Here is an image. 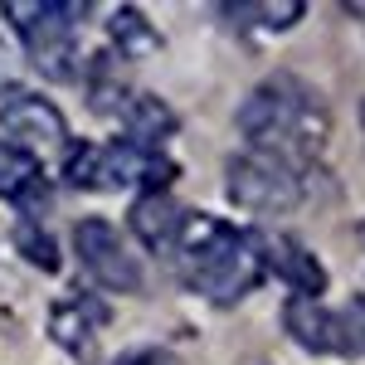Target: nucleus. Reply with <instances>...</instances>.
<instances>
[{
    "label": "nucleus",
    "mask_w": 365,
    "mask_h": 365,
    "mask_svg": "<svg viewBox=\"0 0 365 365\" xmlns=\"http://www.w3.org/2000/svg\"><path fill=\"white\" fill-rule=\"evenodd\" d=\"M341 317H346V331H351V346H356V356H365V297H351Z\"/></svg>",
    "instance_id": "19"
},
{
    "label": "nucleus",
    "mask_w": 365,
    "mask_h": 365,
    "mask_svg": "<svg viewBox=\"0 0 365 365\" xmlns=\"http://www.w3.org/2000/svg\"><path fill=\"white\" fill-rule=\"evenodd\" d=\"M225 190L244 215L273 220V215H292L307 200V180L287 161H273L263 151H239L225 166Z\"/></svg>",
    "instance_id": "4"
},
{
    "label": "nucleus",
    "mask_w": 365,
    "mask_h": 365,
    "mask_svg": "<svg viewBox=\"0 0 365 365\" xmlns=\"http://www.w3.org/2000/svg\"><path fill=\"white\" fill-rule=\"evenodd\" d=\"M15 249H20V258H25V263H34L39 273H58V249H54V239L34 225V220H20V225H15Z\"/></svg>",
    "instance_id": "18"
},
{
    "label": "nucleus",
    "mask_w": 365,
    "mask_h": 365,
    "mask_svg": "<svg viewBox=\"0 0 365 365\" xmlns=\"http://www.w3.org/2000/svg\"><path fill=\"white\" fill-rule=\"evenodd\" d=\"M73 249H78L83 273L98 282V287H108V292H137L141 287L137 253L127 249V239H122L108 220H83V225L73 229Z\"/></svg>",
    "instance_id": "5"
},
{
    "label": "nucleus",
    "mask_w": 365,
    "mask_h": 365,
    "mask_svg": "<svg viewBox=\"0 0 365 365\" xmlns=\"http://www.w3.org/2000/svg\"><path fill=\"white\" fill-rule=\"evenodd\" d=\"M239 365H273V361H268V356H244Z\"/></svg>",
    "instance_id": "21"
},
{
    "label": "nucleus",
    "mask_w": 365,
    "mask_h": 365,
    "mask_svg": "<svg viewBox=\"0 0 365 365\" xmlns=\"http://www.w3.org/2000/svg\"><path fill=\"white\" fill-rule=\"evenodd\" d=\"M108 29H113L117 54H127V58H141V54H151V49H161V34H156V25H151L141 10H132V5H122L113 20H108Z\"/></svg>",
    "instance_id": "17"
},
{
    "label": "nucleus",
    "mask_w": 365,
    "mask_h": 365,
    "mask_svg": "<svg viewBox=\"0 0 365 365\" xmlns=\"http://www.w3.org/2000/svg\"><path fill=\"white\" fill-rule=\"evenodd\" d=\"M0 200H10L20 210H44L49 205L44 166L29 151H20L15 141H0Z\"/></svg>",
    "instance_id": "9"
},
{
    "label": "nucleus",
    "mask_w": 365,
    "mask_h": 365,
    "mask_svg": "<svg viewBox=\"0 0 365 365\" xmlns=\"http://www.w3.org/2000/svg\"><path fill=\"white\" fill-rule=\"evenodd\" d=\"M282 327H287V336L297 341L302 351H312V356H356L351 331H346V317L331 312L322 297H287Z\"/></svg>",
    "instance_id": "7"
},
{
    "label": "nucleus",
    "mask_w": 365,
    "mask_h": 365,
    "mask_svg": "<svg viewBox=\"0 0 365 365\" xmlns=\"http://www.w3.org/2000/svg\"><path fill=\"white\" fill-rule=\"evenodd\" d=\"M234 127L249 141V151L307 170V161H317L331 141V108L297 73H273L239 103Z\"/></svg>",
    "instance_id": "1"
},
{
    "label": "nucleus",
    "mask_w": 365,
    "mask_h": 365,
    "mask_svg": "<svg viewBox=\"0 0 365 365\" xmlns=\"http://www.w3.org/2000/svg\"><path fill=\"white\" fill-rule=\"evenodd\" d=\"M175 258L180 273L210 302H239L268 278V239L253 229H234L215 215H185L175 234Z\"/></svg>",
    "instance_id": "2"
},
{
    "label": "nucleus",
    "mask_w": 365,
    "mask_h": 365,
    "mask_svg": "<svg viewBox=\"0 0 365 365\" xmlns=\"http://www.w3.org/2000/svg\"><path fill=\"white\" fill-rule=\"evenodd\" d=\"M0 122H5V137L15 141L29 156H44V151H63L68 146V127L49 98L25 93V88H5L0 98Z\"/></svg>",
    "instance_id": "6"
},
{
    "label": "nucleus",
    "mask_w": 365,
    "mask_h": 365,
    "mask_svg": "<svg viewBox=\"0 0 365 365\" xmlns=\"http://www.w3.org/2000/svg\"><path fill=\"white\" fill-rule=\"evenodd\" d=\"M63 180L78 190H103L108 185V146L98 141H68L63 146Z\"/></svg>",
    "instance_id": "15"
},
{
    "label": "nucleus",
    "mask_w": 365,
    "mask_h": 365,
    "mask_svg": "<svg viewBox=\"0 0 365 365\" xmlns=\"http://www.w3.org/2000/svg\"><path fill=\"white\" fill-rule=\"evenodd\" d=\"M88 103H93L98 113H127L132 88H127V78L117 73V58L113 54L93 58V68H88Z\"/></svg>",
    "instance_id": "16"
},
{
    "label": "nucleus",
    "mask_w": 365,
    "mask_h": 365,
    "mask_svg": "<svg viewBox=\"0 0 365 365\" xmlns=\"http://www.w3.org/2000/svg\"><path fill=\"white\" fill-rule=\"evenodd\" d=\"M113 365H175L166 351H127V356H117Z\"/></svg>",
    "instance_id": "20"
},
{
    "label": "nucleus",
    "mask_w": 365,
    "mask_h": 365,
    "mask_svg": "<svg viewBox=\"0 0 365 365\" xmlns=\"http://www.w3.org/2000/svg\"><path fill=\"white\" fill-rule=\"evenodd\" d=\"M122 132H127V141H137V146L161 151V141L175 137V113H170L161 98H151V93H132V103L122 113Z\"/></svg>",
    "instance_id": "13"
},
{
    "label": "nucleus",
    "mask_w": 365,
    "mask_h": 365,
    "mask_svg": "<svg viewBox=\"0 0 365 365\" xmlns=\"http://www.w3.org/2000/svg\"><path fill=\"white\" fill-rule=\"evenodd\" d=\"M127 225H132V234H137L146 249L170 253V249H175V234H180V225H185V210H180L166 190H151V195L132 200Z\"/></svg>",
    "instance_id": "10"
},
{
    "label": "nucleus",
    "mask_w": 365,
    "mask_h": 365,
    "mask_svg": "<svg viewBox=\"0 0 365 365\" xmlns=\"http://www.w3.org/2000/svg\"><path fill=\"white\" fill-rule=\"evenodd\" d=\"M83 15L88 10L78 0H10L5 5V25L25 39L29 58L49 78H73L78 73V44H73V34L83 25Z\"/></svg>",
    "instance_id": "3"
},
{
    "label": "nucleus",
    "mask_w": 365,
    "mask_h": 365,
    "mask_svg": "<svg viewBox=\"0 0 365 365\" xmlns=\"http://www.w3.org/2000/svg\"><path fill=\"white\" fill-rule=\"evenodd\" d=\"M356 239H361V249H365V220H361V229H356Z\"/></svg>",
    "instance_id": "22"
},
{
    "label": "nucleus",
    "mask_w": 365,
    "mask_h": 365,
    "mask_svg": "<svg viewBox=\"0 0 365 365\" xmlns=\"http://www.w3.org/2000/svg\"><path fill=\"white\" fill-rule=\"evenodd\" d=\"M268 273H278L282 282H292V297H322L327 292V273L302 244L292 239H273L268 244Z\"/></svg>",
    "instance_id": "12"
},
{
    "label": "nucleus",
    "mask_w": 365,
    "mask_h": 365,
    "mask_svg": "<svg viewBox=\"0 0 365 365\" xmlns=\"http://www.w3.org/2000/svg\"><path fill=\"white\" fill-rule=\"evenodd\" d=\"M361 132H365V103H361Z\"/></svg>",
    "instance_id": "23"
},
{
    "label": "nucleus",
    "mask_w": 365,
    "mask_h": 365,
    "mask_svg": "<svg viewBox=\"0 0 365 365\" xmlns=\"http://www.w3.org/2000/svg\"><path fill=\"white\" fill-rule=\"evenodd\" d=\"M170 180H175V161H166L161 151L127 137L108 146V185H137L141 195H151V190H166Z\"/></svg>",
    "instance_id": "8"
},
{
    "label": "nucleus",
    "mask_w": 365,
    "mask_h": 365,
    "mask_svg": "<svg viewBox=\"0 0 365 365\" xmlns=\"http://www.w3.org/2000/svg\"><path fill=\"white\" fill-rule=\"evenodd\" d=\"M98 327H103V307H93V302H58L49 312V336L63 346V351H73L78 361L93 356V346H98Z\"/></svg>",
    "instance_id": "11"
},
{
    "label": "nucleus",
    "mask_w": 365,
    "mask_h": 365,
    "mask_svg": "<svg viewBox=\"0 0 365 365\" xmlns=\"http://www.w3.org/2000/svg\"><path fill=\"white\" fill-rule=\"evenodd\" d=\"M225 15L239 29H292L302 20V0H234Z\"/></svg>",
    "instance_id": "14"
}]
</instances>
